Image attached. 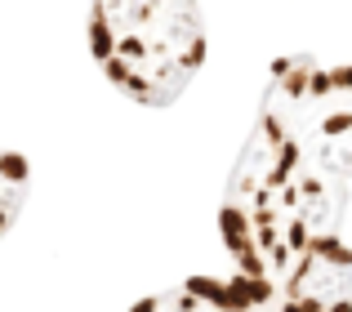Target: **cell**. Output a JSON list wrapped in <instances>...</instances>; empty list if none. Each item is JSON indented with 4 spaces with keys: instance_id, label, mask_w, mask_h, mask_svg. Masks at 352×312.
Returning <instances> with one entry per match:
<instances>
[{
    "instance_id": "6da1fadb",
    "label": "cell",
    "mask_w": 352,
    "mask_h": 312,
    "mask_svg": "<svg viewBox=\"0 0 352 312\" xmlns=\"http://www.w3.org/2000/svg\"><path fill=\"white\" fill-rule=\"evenodd\" d=\"M348 192L352 174L321 121L317 58H281L219 205V236L232 254V272L276 290L312 241L339 236Z\"/></svg>"
},
{
    "instance_id": "7a4b0ae2",
    "label": "cell",
    "mask_w": 352,
    "mask_h": 312,
    "mask_svg": "<svg viewBox=\"0 0 352 312\" xmlns=\"http://www.w3.org/2000/svg\"><path fill=\"white\" fill-rule=\"evenodd\" d=\"M89 54L125 98L170 107L206 63V18L197 0H94Z\"/></svg>"
},
{
    "instance_id": "3957f363",
    "label": "cell",
    "mask_w": 352,
    "mask_h": 312,
    "mask_svg": "<svg viewBox=\"0 0 352 312\" xmlns=\"http://www.w3.org/2000/svg\"><path fill=\"white\" fill-rule=\"evenodd\" d=\"M276 312H352V245L344 236H321L294 259L272 290Z\"/></svg>"
},
{
    "instance_id": "277c9868",
    "label": "cell",
    "mask_w": 352,
    "mask_h": 312,
    "mask_svg": "<svg viewBox=\"0 0 352 312\" xmlns=\"http://www.w3.org/2000/svg\"><path fill=\"white\" fill-rule=\"evenodd\" d=\"M129 312H276V304L272 290H263L258 281L223 272V277H188L179 286H165L138 299Z\"/></svg>"
},
{
    "instance_id": "5b68a950",
    "label": "cell",
    "mask_w": 352,
    "mask_h": 312,
    "mask_svg": "<svg viewBox=\"0 0 352 312\" xmlns=\"http://www.w3.org/2000/svg\"><path fill=\"white\" fill-rule=\"evenodd\" d=\"M27 192H32V165H27V156L0 148V241L18 223V214L27 205Z\"/></svg>"
}]
</instances>
